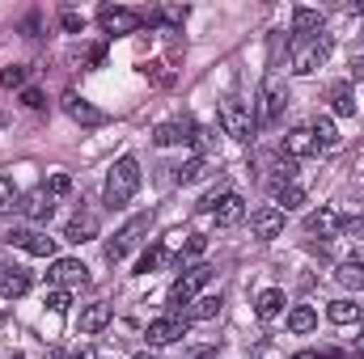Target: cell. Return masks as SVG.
<instances>
[{
    "mask_svg": "<svg viewBox=\"0 0 364 359\" xmlns=\"http://www.w3.org/2000/svg\"><path fill=\"white\" fill-rule=\"evenodd\" d=\"M26 292H30V279H26L21 270H9V275L0 279V296H4V300H17V296H26Z\"/></svg>",
    "mask_w": 364,
    "mask_h": 359,
    "instance_id": "cell-25",
    "label": "cell"
},
{
    "mask_svg": "<svg viewBox=\"0 0 364 359\" xmlns=\"http://www.w3.org/2000/svg\"><path fill=\"white\" fill-rule=\"evenodd\" d=\"M208 279H212V267H203V263H199V267H191V270L178 279V283L170 287V304H174V309L195 304V296H199V287H203Z\"/></svg>",
    "mask_w": 364,
    "mask_h": 359,
    "instance_id": "cell-5",
    "label": "cell"
},
{
    "mask_svg": "<svg viewBox=\"0 0 364 359\" xmlns=\"http://www.w3.org/2000/svg\"><path fill=\"white\" fill-rule=\"evenodd\" d=\"M47 279H51L55 287H85V283H90V267L77 263V258H55L51 270H47Z\"/></svg>",
    "mask_w": 364,
    "mask_h": 359,
    "instance_id": "cell-7",
    "label": "cell"
},
{
    "mask_svg": "<svg viewBox=\"0 0 364 359\" xmlns=\"http://www.w3.org/2000/svg\"><path fill=\"white\" fill-rule=\"evenodd\" d=\"M47 190L60 199V194H68V190H73V178H68V174H55V178L47 182Z\"/></svg>",
    "mask_w": 364,
    "mask_h": 359,
    "instance_id": "cell-38",
    "label": "cell"
},
{
    "mask_svg": "<svg viewBox=\"0 0 364 359\" xmlns=\"http://www.w3.org/2000/svg\"><path fill=\"white\" fill-rule=\"evenodd\" d=\"M9 241L21 245V250L34 254V258H51V254H55V237H47V233H38V228H13Z\"/></svg>",
    "mask_w": 364,
    "mask_h": 359,
    "instance_id": "cell-10",
    "label": "cell"
},
{
    "mask_svg": "<svg viewBox=\"0 0 364 359\" xmlns=\"http://www.w3.org/2000/svg\"><path fill=\"white\" fill-rule=\"evenodd\" d=\"M136 359H157V355H149V351H140V355H136Z\"/></svg>",
    "mask_w": 364,
    "mask_h": 359,
    "instance_id": "cell-48",
    "label": "cell"
},
{
    "mask_svg": "<svg viewBox=\"0 0 364 359\" xmlns=\"http://www.w3.org/2000/svg\"><path fill=\"white\" fill-rule=\"evenodd\" d=\"M288 359H339L335 351H296V355H288Z\"/></svg>",
    "mask_w": 364,
    "mask_h": 359,
    "instance_id": "cell-41",
    "label": "cell"
},
{
    "mask_svg": "<svg viewBox=\"0 0 364 359\" xmlns=\"http://www.w3.org/2000/svg\"><path fill=\"white\" fill-rule=\"evenodd\" d=\"M64 114H68L73 123H81V127H102V123H106V114H102L93 101H85L81 93H73V89L64 93Z\"/></svg>",
    "mask_w": 364,
    "mask_h": 359,
    "instance_id": "cell-11",
    "label": "cell"
},
{
    "mask_svg": "<svg viewBox=\"0 0 364 359\" xmlns=\"http://www.w3.org/2000/svg\"><path fill=\"white\" fill-rule=\"evenodd\" d=\"M250 228H255L259 241H275V237L284 233V211H279V207H259V211L250 216Z\"/></svg>",
    "mask_w": 364,
    "mask_h": 359,
    "instance_id": "cell-12",
    "label": "cell"
},
{
    "mask_svg": "<svg viewBox=\"0 0 364 359\" xmlns=\"http://www.w3.org/2000/svg\"><path fill=\"white\" fill-rule=\"evenodd\" d=\"M356 355L364 359V334H360V338H356Z\"/></svg>",
    "mask_w": 364,
    "mask_h": 359,
    "instance_id": "cell-46",
    "label": "cell"
},
{
    "mask_svg": "<svg viewBox=\"0 0 364 359\" xmlns=\"http://www.w3.org/2000/svg\"><path fill=\"white\" fill-rule=\"evenodd\" d=\"M331 55V34H318V38H301L292 47V72L296 77H309L322 60Z\"/></svg>",
    "mask_w": 364,
    "mask_h": 359,
    "instance_id": "cell-3",
    "label": "cell"
},
{
    "mask_svg": "<svg viewBox=\"0 0 364 359\" xmlns=\"http://www.w3.org/2000/svg\"><path fill=\"white\" fill-rule=\"evenodd\" d=\"M106 321H110V304H102V300H97V304H90V309L81 313V330H85V334H97Z\"/></svg>",
    "mask_w": 364,
    "mask_h": 359,
    "instance_id": "cell-22",
    "label": "cell"
},
{
    "mask_svg": "<svg viewBox=\"0 0 364 359\" xmlns=\"http://www.w3.org/2000/svg\"><path fill=\"white\" fill-rule=\"evenodd\" d=\"M136 190H140V165H136V157H119V161L110 165V174H106L102 203H106V207H123Z\"/></svg>",
    "mask_w": 364,
    "mask_h": 359,
    "instance_id": "cell-1",
    "label": "cell"
},
{
    "mask_svg": "<svg viewBox=\"0 0 364 359\" xmlns=\"http://www.w3.org/2000/svg\"><path fill=\"white\" fill-rule=\"evenodd\" d=\"M68 359H93V351H90V347H81L77 355H68Z\"/></svg>",
    "mask_w": 364,
    "mask_h": 359,
    "instance_id": "cell-45",
    "label": "cell"
},
{
    "mask_svg": "<svg viewBox=\"0 0 364 359\" xmlns=\"http://www.w3.org/2000/svg\"><path fill=\"white\" fill-rule=\"evenodd\" d=\"M220 127H225V136H233L237 144H250V140H255V127H259L255 106L242 101V97H225V101H220Z\"/></svg>",
    "mask_w": 364,
    "mask_h": 359,
    "instance_id": "cell-2",
    "label": "cell"
},
{
    "mask_svg": "<svg viewBox=\"0 0 364 359\" xmlns=\"http://www.w3.org/2000/svg\"><path fill=\"white\" fill-rule=\"evenodd\" d=\"M284 153L296 161V157H309V153H318V140H314V131L309 127H296V131H288L284 136Z\"/></svg>",
    "mask_w": 364,
    "mask_h": 359,
    "instance_id": "cell-17",
    "label": "cell"
},
{
    "mask_svg": "<svg viewBox=\"0 0 364 359\" xmlns=\"http://www.w3.org/2000/svg\"><path fill=\"white\" fill-rule=\"evenodd\" d=\"M292 178H296V161L288 157V161H284V165L272 174V182H267V186H272V190H279V186H292Z\"/></svg>",
    "mask_w": 364,
    "mask_h": 359,
    "instance_id": "cell-34",
    "label": "cell"
},
{
    "mask_svg": "<svg viewBox=\"0 0 364 359\" xmlns=\"http://www.w3.org/2000/svg\"><path fill=\"white\" fill-rule=\"evenodd\" d=\"M64 237H68L73 245L93 241V237H97V216H90V211H85V216H73V220H68V228H64Z\"/></svg>",
    "mask_w": 364,
    "mask_h": 359,
    "instance_id": "cell-18",
    "label": "cell"
},
{
    "mask_svg": "<svg viewBox=\"0 0 364 359\" xmlns=\"http://www.w3.org/2000/svg\"><path fill=\"white\" fill-rule=\"evenodd\" d=\"M4 275H9V267H4V258H0V279H4Z\"/></svg>",
    "mask_w": 364,
    "mask_h": 359,
    "instance_id": "cell-47",
    "label": "cell"
},
{
    "mask_svg": "<svg viewBox=\"0 0 364 359\" xmlns=\"http://www.w3.org/2000/svg\"><path fill=\"white\" fill-rule=\"evenodd\" d=\"M352 77H356V81H364V55H360V60H352Z\"/></svg>",
    "mask_w": 364,
    "mask_h": 359,
    "instance_id": "cell-44",
    "label": "cell"
},
{
    "mask_svg": "<svg viewBox=\"0 0 364 359\" xmlns=\"http://www.w3.org/2000/svg\"><path fill=\"white\" fill-rule=\"evenodd\" d=\"M21 211V190L13 186V178H0V216Z\"/></svg>",
    "mask_w": 364,
    "mask_h": 359,
    "instance_id": "cell-26",
    "label": "cell"
},
{
    "mask_svg": "<svg viewBox=\"0 0 364 359\" xmlns=\"http://www.w3.org/2000/svg\"><path fill=\"white\" fill-rule=\"evenodd\" d=\"M97 21H102L106 34H136V30H140V13L114 9V4H102V9H97Z\"/></svg>",
    "mask_w": 364,
    "mask_h": 359,
    "instance_id": "cell-8",
    "label": "cell"
},
{
    "mask_svg": "<svg viewBox=\"0 0 364 359\" xmlns=\"http://www.w3.org/2000/svg\"><path fill=\"white\" fill-rule=\"evenodd\" d=\"M326 317H331L335 326H352V321H360V304H352V300H331Z\"/></svg>",
    "mask_w": 364,
    "mask_h": 359,
    "instance_id": "cell-21",
    "label": "cell"
},
{
    "mask_svg": "<svg viewBox=\"0 0 364 359\" xmlns=\"http://www.w3.org/2000/svg\"><path fill=\"white\" fill-rule=\"evenodd\" d=\"M68 304H73L68 287H55V292H47V309H51V313H68Z\"/></svg>",
    "mask_w": 364,
    "mask_h": 359,
    "instance_id": "cell-36",
    "label": "cell"
},
{
    "mask_svg": "<svg viewBox=\"0 0 364 359\" xmlns=\"http://www.w3.org/2000/svg\"><path fill=\"white\" fill-rule=\"evenodd\" d=\"M178 338H186V321H182V317L149 321V343H153V347H170V343H178Z\"/></svg>",
    "mask_w": 364,
    "mask_h": 359,
    "instance_id": "cell-13",
    "label": "cell"
},
{
    "mask_svg": "<svg viewBox=\"0 0 364 359\" xmlns=\"http://www.w3.org/2000/svg\"><path fill=\"white\" fill-rule=\"evenodd\" d=\"M279 309H284V292H279V287H267V292H259V304H255V313H259L263 321L279 317Z\"/></svg>",
    "mask_w": 364,
    "mask_h": 359,
    "instance_id": "cell-20",
    "label": "cell"
},
{
    "mask_svg": "<svg viewBox=\"0 0 364 359\" xmlns=\"http://www.w3.org/2000/svg\"><path fill=\"white\" fill-rule=\"evenodd\" d=\"M166 258H170V245H149V250H144V258L136 263V270H140V275H149V270L161 267Z\"/></svg>",
    "mask_w": 364,
    "mask_h": 359,
    "instance_id": "cell-29",
    "label": "cell"
},
{
    "mask_svg": "<svg viewBox=\"0 0 364 359\" xmlns=\"http://www.w3.org/2000/svg\"><path fill=\"white\" fill-rule=\"evenodd\" d=\"M64 30H73V34H77V30H85V21H81L77 13H64Z\"/></svg>",
    "mask_w": 364,
    "mask_h": 359,
    "instance_id": "cell-42",
    "label": "cell"
},
{
    "mask_svg": "<svg viewBox=\"0 0 364 359\" xmlns=\"http://www.w3.org/2000/svg\"><path fill=\"white\" fill-rule=\"evenodd\" d=\"M212 216H216V224H220V228H233V224H242V220H246V199H242V194H225V199L216 203V211H212Z\"/></svg>",
    "mask_w": 364,
    "mask_h": 359,
    "instance_id": "cell-15",
    "label": "cell"
},
{
    "mask_svg": "<svg viewBox=\"0 0 364 359\" xmlns=\"http://www.w3.org/2000/svg\"><path fill=\"white\" fill-rule=\"evenodd\" d=\"M144 77L153 81V85H174V72L161 64V60H153V64H144Z\"/></svg>",
    "mask_w": 364,
    "mask_h": 359,
    "instance_id": "cell-33",
    "label": "cell"
},
{
    "mask_svg": "<svg viewBox=\"0 0 364 359\" xmlns=\"http://www.w3.org/2000/svg\"><path fill=\"white\" fill-rule=\"evenodd\" d=\"M26 77H30V68L13 64V68H4V72H0V85H4V89H17V85H26Z\"/></svg>",
    "mask_w": 364,
    "mask_h": 359,
    "instance_id": "cell-35",
    "label": "cell"
},
{
    "mask_svg": "<svg viewBox=\"0 0 364 359\" xmlns=\"http://www.w3.org/2000/svg\"><path fill=\"white\" fill-rule=\"evenodd\" d=\"M51 211H55V194H51L47 186H34L30 194H21V216H26V220L47 224V220H51Z\"/></svg>",
    "mask_w": 364,
    "mask_h": 359,
    "instance_id": "cell-9",
    "label": "cell"
},
{
    "mask_svg": "<svg viewBox=\"0 0 364 359\" xmlns=\"http://www.w3.org/2000/svg\"><path fill=\"white\" fill-rule=\"evenodd\" d=\"M314 326H318V313H314L309 304H301V309L288 313V330H292V334H309Z\"/></svg>",
    "mask_w": 364,
    "mask_h": 359,
    "instance_id": "cell-24",
    "label": "cell"
},
{
    "mask_svg": "<svg viewBox=\"0 0 364 359\" xmlns=\"http://www.w3.org/2000/svg\"><path fill=\"white\" fill-rule=\"evenodd\" d=\"M220 304H225L220 296H199V300H195V309H191V317H195V321H212V317L220 313Z\"/></svg>",
    "mask_w": 364,
    "mask_h": 359,
    "instance_id": "cell-30",
    "label": "cell"
},
{
    "mask_svg": "<svg viewBox=\"0 0 364 359\" xmlns=\"http://www.w3.org/2000/svg\"><path fill=\"white\" fill-rule=\"evenodd\" d=\"M326 97H331V110L335 114H356V97H352V85L348 81H335L326 89Z\"/></svg>",
    "mask_w": 364,
    "mask_h": 359,
    "instance_id": "cell-19",
    "label": "cell"
},
{
    "mask_svg": "<svg viewBox=\"0 0 364 359\" xmlns=\"http://www.w3.org/2000/svg\"><path fill=\"white\" fill-rule=\"evenodd\" d=\"M149 224H153V216H149V211H144V216H132V220H127V224H123V228H119V233L106 241V263H119V258H127V250H132V245H136V241L149 233Z\"/></svg>",
    "mask_w": 364,
    "mask_h": 359,
    "instance_id": "cell-4",
    "label": "cell"
},
{
    "mask_svg": "<svg viewBox=\"0 0 364 359\" xmlns=\"http://www.w3.org/2000/svg\"><path fill=\"white\" fill-rule=\"evenodd\" d=\"M305 228H309L314 237H326V241H331V237H339V228H343V216H339L335 207H318V211L305 220Z\"/></svg>",
    "mask_w": 364,
    "mask_h": 359,
    "instance_id": "cell-14",
    "label": "cell"
},
{
    "mask_svg": "<svg viewBox=\"0 0 364 359\" xmlns=\"http://www.w3.org/2000/svg\"><path fill=\"white\" fill-rule=\"evenodd\" d=\"M212 355H216V338H212V343H203V347H191L182 359H212Z\"/></svg>",
    "mask_w": 364,
    "mask_h": 359,
    "instance_id": "cell-39",
    "label": "cell"
},
{
    "mask_svg": "<svg viewBox=\"0 0 364 359\" xmlns=\"http://www.w3.org/2000/svg\"><path fill=\"white\" fill-rule=\"evenodd\" d=\"M186 136H182V123H161L157 131H153V144H161V148H170V144H182Z\"/></svg>",
    "mask_w": 364,
    "mask_h": 359,
    "instance_id": "cell-31",
    "label": "cell"
},
{
    "mask_svg": "<svg viewBox=\"0 0 364 359\" xmlns=\"http://www.w3.org/2000/svg\"><path fill=\"white\" fill-rule=\"evenodd\" d=\"M182 17H186V4H170V9H166V21H182Z\"/></svg>",
    "mask_w": 364,
    "mask_h": 359,
    "instance_id": "cell-43",
    "label": "cell"
},
{
    "mask_svg": "<svg viewBox=\"0 0 364 359\" xmlns=\"http://www.w3.org/2000/svg\"><path fill=\"white\" fill-rule=\"evenodd\" d=\"M284 110H288V89L279 85V77H267V85H263V106H259V123L272 127V123H279Z\"/></svg>",
    "mask_w": 364,
    "mask_h": 359,
    "instance_id": "cell-6",
    "label": "cell"
},
{
    "mask_svg": "<svg viewBox=\"0 0 364 359\" xmlns=\"http://www.w3.org/2000/svg\"><path fill=\"white\" fill-rule=\"evenodd\" d=\"M275 194V203H279V211H296L301 203H305V190L292 182V186H279V190H272Z\"/></svg>",
    "mask_w": 364,
    "mask_h": 359,
    "instance_id": "cell-27",
    "label": "cell"
},
{
    "mask_svg": "<svg viewBox=\"0 0 364 359\" xmlns=\"http://www.w3.org/2000/svg\"><path fill=\"white\" fill-rule=\"evenodd\" d=\"M318 30H322V13L301 4V9L292 13V34H296V43H301V38H318Z\"/></svg>",
    "mask_w": 364,
    "mask_h": 359,
    "instance_id": "cell-16",
    "label": "cell"
},
{
    "mask_svg": "<svg viewBox=\"0 0 364 359\" xmlns=\"http://www.w3.org/2000/svg\"><path fill=\"white\" fill-rule=\"evenodd\" d=\"M335 279H339L343 287L360 292V287H364V267H360V263H339V270H335Z\"/></svg>",
    "mask_w": 364,
    "mask_h": 359,
    "instance_id": "cell-28",
    "label": "cell"
},
{
    "mask_svg": "<svg viewBox=\"0 0 364 359\" xmlns=\"http://www.w3.org/2000/svg\"><path fill=\"white\" fill-rule=\"evenodd\" d=\"M182 250H186V258H199V254H203V250H208V237H203V233H191V237H186V245H182Z\"/></svg>",
    "mask_w": 364,
    "mask_h": 359,
    "instance_id": "cell-37",
    "label": "cell"
},
{
    "mask_svg": "<svg viewBox=\"0 0 364 359\" xmlns=\"http://www.w3.org/2000/svg\"><path fill=\"white\" fill-rule=\"evenodd\" d=\"M21 101H26L30 110H43V106H47V101H43V93H38V89H26V93H21Z\"/></svg>",
    "mask_w": 364,
    "mask_h": 359,
    "instance_id": "cell-40",
    "label": "cell"
},
{
    "mask_svg": "<svg viewBox=\"0 0 364 359\" xmlns=\"http://www.w3.org/2000/svg\"><path fill=\"white\" fill-rule=\"evenodd\" d=\"M309 131H314V140H318V148H335V144H339V131H335V123H331L326 114H318Z\"/></svg>",
    "mask_w": 364,
    "mask_h": 359,
    "instance_id": "cell-23",
    "label": "cell"
},
{
    "mask_svg": "<svg viewBox=\"0 0 364 359\" xmlns=\"http://www.w3.org/2000/svg\"><path fill=\"white\" fill-rule=\"evenodd\" d=\"M203 174H208V157H191V161L178 170V182H199Z\"/></svg>",
    "mask_w": 364,
    "mask_h": 359,
    "instance_id": "cell-32",
    "label": "cell"
}]
</instances>
